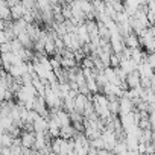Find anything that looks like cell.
I'll return each instance as SVG.
<instances>
[{"instance_id": "cell-9", "label": "cell", "mask_w": 155, "mask_h": 155, "mask_svg": "<svg viewBox=\"0 0 155 155\" xmlns=\"http://www.w3.org/2000/svg\"><path fill=\"white\" fill-rule=\"evenodd\" d=\"M125 46L129 49H137L140 46V37L135 32H131L129 35L125 37Z\"/></svg>"}, {"instance_id": "cell-10", "label": "cell", "mask_w": 155, "mask_h": 155, "mask_svg": "<svg viewBox=\"0 0 155 155\" xmlns=\"http://www.w3.org/2000/svg\"><path fill=\"white\" fill-rule=\"evenodd\" d=\"M76 134H78V131H76V128H74L73 125H67V126H62V128H61V137L65 138V140L74 138Z\"/></svg>"}, {"instance_id": "cell-17", "label": "cell", "mask_w": 155, "mask_h": 155, "mask_svg": "<svg viewBox=\"0 0 155 155\" xmlns=\"http://www.w3.org/2000/svg\"><path fill=\"white\" fill-rule=\"evenodd\" d=\"M153 53H155V50H153Z\"/></svg>"}, {"instance_id": "cell-16", "label": "cell", "mask_w": 155, "mask_h": 155, "mask_svg": "<svg viewBox=\"0 0 155 155\" xmlns=\"http://www.w3.org/2000/svg\"><path fill=\"white\" fill-rule=\"evenodd\" d=\"M88 155H97V149L91 147V149H90V153H88Z\"/></svg>"}, {"instance_id": "cell-13", "label": "cell", "mask_w": 155, "mask_h": 155, "mask_svg": "<svg viewBox=\"0 0 155 155\" xmlns=\"http://www.w3.org/2000/svg\"><path fill=\"white\" fill-rule=\"evenodd\" d=\"M149 120H150V125H152V129L155 131V111L149 113Z\"/></svg>"}, {"instance_id": "cell-1", "label": "cell", "mask_w": 155, "mask_h": 155, "mask_svg": "<svg viewBox=\"0 0 155 155\" xmlns=\"http://www.w3.org/2000/svg\"><path fill=\"white\" fill-rule=\"evenodd\" d=\"M90 102H91V99H90L88 96L79 93V94L74 97V111H78L79 114L84 116V111H85V108H87V105H88Z\"/></svg>"}, {"instance_id": "cell-5", "label": "cell", "mask_w": 155, "mask_h": 155, "mask_svg": "<svg viewBox=\"0 0 155 155\" xmlns=\"http://www.w3.org/2000/svg\"><path fill=\"white\" fill-rule=\"evenodd\" d=\"M123 5H125V12L129 17L135 15L140 11V8H141V5L137 2V0H123Z\"/></svg>"}, {"instance_id": "cell-7", "label": "cell", "mask_w": 155, "mask_h": 155, "mask_svg": "<svg viewBox=\"0 0 155 155\" xmlns=\"http://www.w3.org/2000/svg\"><path fill=\"white\" fill-rule=\"evenodd\" d=\"M138 73H140V76L141 78H149V79H150V78L155 74V70H153V67L147 62V61H144V62H141L140 65H138Z\"/></svg>"}, {"instance_id": "cell-8", "label": "cell", "mask_w": 155, "mask_h": 155, "mask_svg": "<svg viewBox=\"0 0 155 155\" xmlns=\"http://www.w3.org/2000/svg\"><path fill=\"white\" fill-rule=\"evenodd\" d=\"M120 68H122L126 74H129V73H132V71H135V70L138 68V64H137L132 58H128V59H122Z\"/></svg>"}, {"instance_id": "cell-4", "label": "cell", "mask_w": 155, "mask_h": 155, "mask_svg": "<svg viewBox=\"0 0 155 155\" xmlns=\"http://www.w3.org/2000/svg\"><path fill=\"white\" fill-rule=\"evenodd\" d=\"M126 85H128V88H138V87H141V76H140L138 70H135V71L128 74Z\"/></svg>"}, {"instance_id": "cell-12", "label": "cell", "mask_w": 155, "mask_h": 155, "mask_svg": "<svg viewBox=\"0 0 155 155\" xmlns=\"http://www.w3.org/2000/svg\"><path fill=\"white\" fill-rule=\"evenodd\" d=\"M146 61H147V62H149V64H150V65H152V67L155 68V53H153V52H150V53L147 55Z\"/></svg>"}, {"instance_id": "cell-2", "label": "cell", "mask_w": 155, "mask_h": 155, "mask_svg": "<svg viewBox=\"0 0 155 155\" xmlns=\"http://www.w3.org/2000/svg\"><path fill=\"white\" fill-rule=\"evenodd\" d=\"M20 140H21L23 147L32 149V147L35 146V141H37V132H35V131H23Z\"/></svg>"}, {"instance_id": "cell-11", "label": "cell", "mask_w": 155, "mask_h": 155, "mask_svg": "<svg viewBox=\"0 0 155 155\" xmlns=\"http://www.w3.org/2000/svg\"><path fill=\"white\" fill-rule=\"evenodd\" d=\"M90 143H91V147H94V149H97V150L105 149V143H104V140H102V135H101L99 138H96V140H91Z\"/></svg>"}, {"instance_id": "cell-3", "label": "cell", "mask_w": 155, "mask_h": 155, "mask_svg": "<svg viewBox=\"0 0 155 155\" xmlns=\"http://www.w3.org/2000/svg\"><path fill=\"white\" fill-rule=\"evenodd\" d=\"M135 111V104L134 101H131L129 97H120V114L119 116H125V114H129Z\"/></svg>"}, {"instance_id": "cell-15", "label": "cell", "mask_w": 155, "mask_h": 155, "mask_svg": "<svg viewBox=\"0 0 155 155\" xmlns=\"http://www.w3.org/2000/svg\"><path fill=\"white\" fill-rule=\"evenodd\" d=\"M149 88H150L152 91H155V74L150 78V87H149Z\"/></svg>"}, {"instance_id": "cell-14", "label": "cell", "mask_w": 155, "mask_h": 155, "mask_svg": "<svg viewBox=\"0 0 155 155\" xmlns=\"http://www.w3.org/2000/svg\"><path fill=\"white\" fill-rule=\"evenodd\" d=\"M97 155H116L113 150H107V149H101L97 150Z\"/></svg>"}, {"instance_id": "cell-6", "label": "cell", "mask_w": 155, "mask_h": 155, "mask_svg": "<svg viewBox=\"0 0 155 155\" xmlns=\"http://www.w3.org/2000/svg\"><path fill=\"white\" fill-rule=\"evenodd\" d=\"M76 34H78V37H79L82 46L91 43V37H90V32H88V28H87L85 23H82V25L78 26V32H76Z\"/></svg>"}]
</instances>
